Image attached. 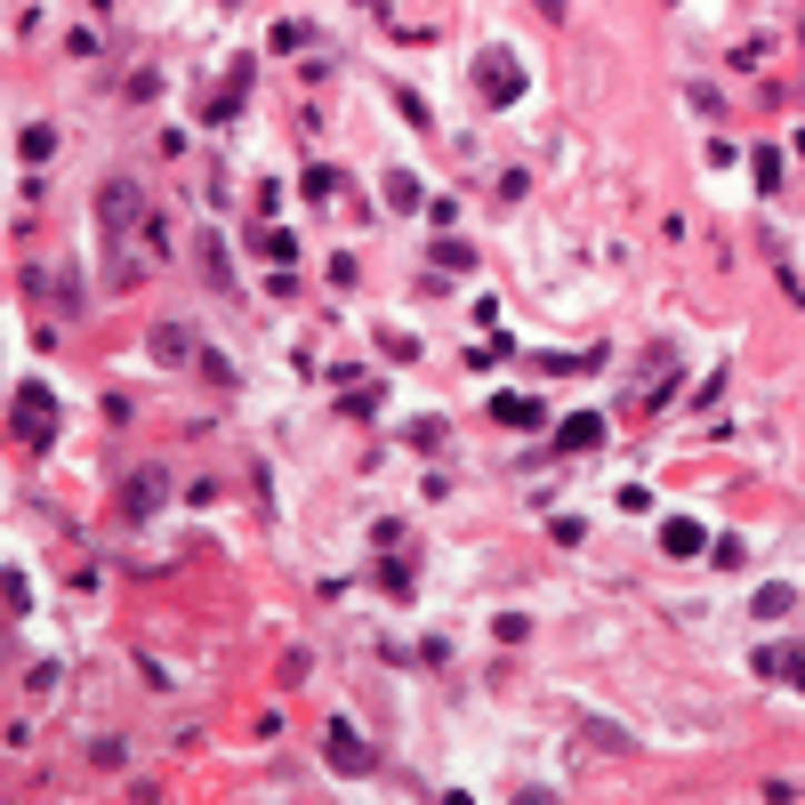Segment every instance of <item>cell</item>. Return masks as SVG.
Wrapping results in <instances>:
<instances>
[{
    "mask_svg": "<svg viewBox=\"0 0 805 805\" xmlns=\"http://www.w3.org/2000/svg\"><path fill=\"white\" fill-rule=\"evenodd\" d=\"M138 218H146V186L138 178H106V186H97V226H106V233H129Z\"/></svg>",
    "mask_w": 805,
    "mask_h": 805,
    "instance_id": "1",
    "label": "cell"
},
{
    "mask_svg": "<svg viewBox=\"0 0 805 805\" xmlns=\"http://www.w3.org/2000/svg\"><path fill=\"white\" fill-rule=\"evenodd\" d=\"M161 508H170V476H161V467H138V476L121 484V524H146Z\"/></svg>",
    "mask_w": 805,
    "mask_h": 805,
    "instance_id": "2",
    "label": "cell"
},
{
    "mask_svg": "<svg viewBox=\"0 0 805 805\" xmlns=\"http://www.w3.org/2000/svg\"><path fill=\"white\" fill-rule=\"evenodd\" d=\"M476 89L491 97V106H516V97H524V64H516L508 49H484V57H476Z\"/></svg>",
    "mask_w": 805,
    "mask_h": 805,
    "instance_id": "3",
    "label": "cell"
},
{
    "mask_svg": "<svg viewBox=\"0 0 805 805\" xmlns=\"http://www.w3.org/2000/svg\"><path fill=\"white\" fill-rule=\"evenodd\" d=\"M322 757L339 765V774H355V782L371 774V742H362V733H355L347 717H339V725H322Z\"/></svg>",
    "mask_w": 805,
    "mask_h": 805,
    "instance_id": "4",
    "label": "cell"
},
{
    "mask_svg": "<svg viewBox=\"0 0 805 805\" xmlns=\"http://www.w3.org/2000/svg\"><path fill=\"white\" fill-rule=\"evenodd\" d=\"M193 258H201V275H210L218 290L233 282V266H226V242H218V233H201V242H193Z\"/></svg>",
    "mask_w": 805,
    "mask_h": 805,
    "instance_id": "5",
    "label": "cell"
},
{
    "mask_svg": "<svg viewBox=\"0 0 805 805\" xmlns=\"http://www.w3.org/2000/svg\"><path fill=\"white\" fill-rule=\"evenodd\" d=\"M153 355H161V362H186V355H193V330H186V322H161V330H153Z\"/></svg>",
    "mask_w": 805,
    "mask_h": 805,
    "instance_id": "6",
    "label": "cell"
},
{
    "mask_svg": "<svg viewBox=\"0 0 805 805\" xmlns=\"http://www.w3.org/2000/svg\"><path fill=\"white\" fill-rule=\"evenodd\" d=\"M660 548H668V556H700V524L668 516V524H660Z\"/></svg>",
    "mask_w": 805,
    "mask_h": 805,
    "instance_id": "7",
    "label": "cell"
},
{
    "mask_svg": "<svg viewBox=\"0 0 805 805\" xmlns=\"http://www.w3.org/2000/svg\"><path fill=\"white\" fill-rule=\"evenodd\" d=\"M564 444H573V451L604 444V419H596V411H573V419H564Z\"/></svg>",
    "mask_w": 805,
    "mask_h": 805,
    "instance_id": "8",
    "label": "cell"
},
{
    "mask_svg": "<svg viewBox=\"0 0 805 805\" xmlns=\"http://www.w3.org/2000/svg\"><path fill=\"white\" fill-rule=\"evenodd\" d=\"M491 411H499V419H508V427H540V402H531V395H499V402H491Z\"/></svg>",
    "mask_w": 805,
    "mask_h": 805,
    "instance_id": "9",
    "label": "cell"
},
{
    "mask_svg": "<svg viewBox=\"0 0 805 805\" xmlns=\"http://www.w3.org/2000/svg\"><path fill=\"white\" fill-rule=\"evenodd\" d=\"M580 733H588L596 749H628V733H620V725H604V717H588V709H580Z\"/></svg>",
    "mask_w": 805,
    "mask_h": 805,
    "instance_id": "10",
    "label": "cell"
},
{
    "mask_svg": "<svg viewBox=\"0 0 805 805\" xmlns=\"http://www.w3.org/2000/svg\"><path fill=\"white\" fill-rule=\"evenodd\" d=\"M435 266H444V275H467V266H476V250H467V242H435Z\"/></svg>",
    "mask_w": 805,
    "mask_h": 805,
    "instance_id": "11",
    "label": "cell"
},
{
    "mask_svg": "<svg viewBox=\"0 0 805 805\" xmlns=\"http://www.w3.org/2000/svg\"><path fill=\"white\" fill-rule=\"evenodd\" d=\"M17 146H24V161H49V153H57V129H24Z\"/></svg>",
    "mask_w": 805,
    "mask_h": 805,
    "instance_id": "12",
    "label": "cell"
},
{
    "mask_svg": "<svg viewBox=\"0 0 805 805\" xmlns=\"http://www.w3.org/2000/svg\"><path fill=\"white\" fill-rule=\"evenodd\" d=\"M789 604H797L789 588H757V613H765V620H782V613H789Z\"/></svg>",
    "mask_w": 805,
    "mask_h": 805,
    "instance_id": "13",
    "label": "cell"
},
{
    "mask_svg": "<svg viewBox=\"0 0 805 805\" xmlns=\"http://www.w3.org/2000/svg\"><path fill=\"white\" fill-rule=\"evenodd\" d=\"M782 677H789V685L805 693V653H789V660H782Z\"/></svg>",
    "mask_w": 805,
    "mask_h": 805,
    "instance_id": "14",
    "label": "cell"
},
{
    "mask_svg": "<svg viewBox=\"0 0 805 805\" xmlns=\"http://www.w3.org/2000/svg\"><path fill=\"white\" fill-rule=\"evenodd\" d=\"M540 9H548V17H564V0H540Z\"/></svg>",
    "mask_w": 805,
    "mask_h": 805,
    "instance_id": "15",
    "label": "cell"
},
{
    "mask_svg": "<svg viewBox=\"0 0 805 805\" xmlns=\"http://www.w3.org/2000/svg\"><path fill=\"white\" fill-rule=\"evenodd\" d=\"M362 9H387V0H362Z\"/></svg>",
    "mask_w": 805,
    "mask_h": 805,
    "instance_id": "16",
    "label": "cell"
}]
</instances>
